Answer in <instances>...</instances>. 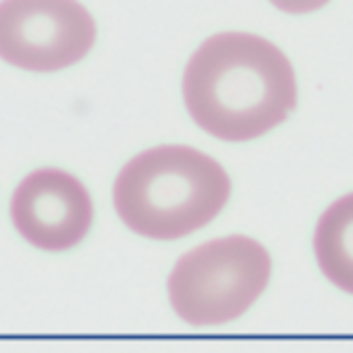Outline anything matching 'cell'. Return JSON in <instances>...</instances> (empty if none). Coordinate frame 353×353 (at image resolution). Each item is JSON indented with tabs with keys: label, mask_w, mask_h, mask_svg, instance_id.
I'll return each instance as SVG.
<instances>
[{
	"label": "cell",
	"mask_w": 353,
	"mask_h": 353,
	"mask_svg": "<svg viewBox=\"0 0 353 353\" xmlns=\"http://www.w3.org/2000/svg\"><path fill=\"white\" fill-rule=\"evenodd\" d=\"M95 205L88 188L61 168H37L17 183L10 219L27 244L47 254L76 249L93 227Z\"/></svg>",
	"instance_id": "cell-5"
},
{
	"label": "cell",
	"mask_w": 353,
	"mask_h": 353,
	"mask_svg": "<svg viewBox=\"0 0 353 353\" xmlns=\"http://www.w3.org/2000/svg\"><path fill=\"white\" fill-rule=\"evenodd\" d=\"M183 100L195 125L214 139H259L295 110V68L263 37L219 32L188 61Z\"/></svg>",
	"instance_id": "cell-1"
},
{
	"label": "cell",
	"mask_w": 353,
	"mask_h": 353,
	"mask_svg": "<svg viewBox=\"0 0 353 353\" xmlns=\"http://www.w3.org/2000/svg\"><path fill=\"white\" fill-rule=\"evenodd\" d=\"M273 259L251 236H219L185 251L168 276V300L192 327H217L239 319L263 295Z\"/></svg>",
	"instance_id": "cell-3"
},
{
	"label": "cell",
	"mask_w": 353,
	"mask_h": 353,
	"mask_svg": "<svg viewBox=\"0 0 353 353\" xmlns=\"http://www.w3.org/2000/svg\"><path fill=\"white\" fill-rule=\"evenodd\" d=\"M232 195V178L205 151L163 144L137 154L114 178L117 217L146 239L171 241L208 227Z\"/></svg>",
	"instance_id": "cell-2"
},
{
	"label": "cell",
	"mask_w": 353,
	"mask_h": 353,
	"mask_svg": "<svg viewBox=\"0 0 353 353\" xmlns=\"http://www.w3.org/2000/svg\"><path fill=\"white\" fill-rule=\"evenodd\" d=\"M312 246L327 281L353 295V192L324 210Z\"/></svg>",
	"instance_id": "cell-6"
},
{
	"label": "cell",
	"mask_w": 353,
	"mask_h": 353,
	"mask_svg": "<svg viewBox=\"0 0 353 353\" xmlns=\"http://www.w3.org/2000/svg\"><path fill=\"white\" fill-rule=\"evenodd\" d=\"M278 10L292 12V15H305V12H314L319 8H324L329 0H270Z\"/></svg>",
	"instance_id": "cell-7"
},
{
	"label": "cell",
	"mask_w": 353,
	"mask_h": 353,
	"mask_svg": "<svg viewBox=\"0 0 353 353\" xmlns=\"http://www.w3.org/2000/svg\"><path fill=\"white\" fill-rule=\"evenodd\" d=\"M98 25L78 0H0V59L54 73L88 57Z\"/></svg>",
	"instance_id": "cell-4"
}]
</instances>
